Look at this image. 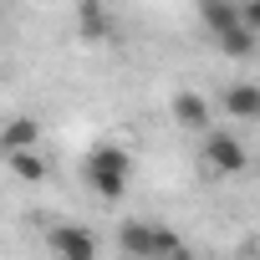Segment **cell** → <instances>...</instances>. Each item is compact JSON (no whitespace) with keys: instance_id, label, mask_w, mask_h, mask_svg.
<instances>
[{"instance_id":"obj_8","label":"cell","mask_w":260,"mask_h":260,"mask_svg":"<svg viewBox=\"0 0 260 260\" xmlns=\"http://www.w3.org/2000/svg\"><path fill=\"white\" fill-rule=\"evenodd\" d=\"M0 148H6V158L11 153H31V148H41V122L36 117H11L6 122V133H0Z\"/></svg>"},{"instance_id":"obj_4","label":"cell","mask_w":260,"mask_h":260,"mask_svg":"<svg viewBox=\"0 0 260 260\" xmlns=\"http://www.w3.org/2000/svg\"><path fill=\"white\" fill-rule=\"evenodd\" d=\"M46 245H51L56 260H97V235L82 230V224H51Z\"/></svg>"},{"instance_id":"obj_11","label":"cell","mask_w":260,"mask_h":260,"mask_svg":"<svg viewBox=\"0 0 260 260\" xmlns=\"http://www.w3.org/2000/svg\"><path fill=\"white\" fill-rule=\"evenodd\" d=\"M214 46H219L224 56H235V61H245V56H255V46H260V36H255L250 26H235V31H230V36H219Z\"/></svg>"},{"instance_id":"obj_7","label":"cell","mask_w":260,"mask_h":260,"mask_svg":"<svg viewBox=\"0 0 260 260\" xmlns=\"http://www.w3.org/2000/svg\"><path fill=\"white\" fill-rule=\"evenodd\" d=\"M199 21H204V31L219 41V36H230L235 26H245V16H240V0H199Z\"/></svg>"},{"instance_id":"obj_3","label":"cell","mask_w":260,"mask_h":260,"mask_svg":"<svg viewBox=\"0 0 260 260\" xmlns=\"http://www.w3.org/2000/svg\"><path fill=\"white\" fill-rule=\"evenodd\" d=\"M199 158H204V169L209 174H245V164H250V148L235 138V133H224V127H214V133H204V148H199Z\"/></svg>"},{"instance_id":"obj_9","label":"cell","mask_w":260,"mask_h":260,"mask_svg":"<svg viewBox=\"0 0 260 260\" xmlns=\"http://www.w3.org/2000/svg\"><path fill=\"white\" fill-rule=\"evenodd\" d=\"M77 31H82L87 41H102V36L112 31V21H107V6H102V0H77Z\"/></svg>"},{"instance_id":"obj_2","label":"cell","mask_w":260,"mask_h":260,"mask_svg":"<svg viewBox=\"0 0 260 260\" xmlns=\"http://www.w3.org/2000/svg\"><path fill=\"white\" fill-rule=\"evenodd\" d=\"M82 179L97 199H122L127 179H133V153H127L122 143H97L82 164Z\"/></svg>"},{"instance_id":"obj_6","label":"cell","mask_w":260,"mask_h":260,"mask_svg":"<svg viewBox=\"0 0 260 260\" xmlns=\"http://www.w3.org/2000/svg\"><path fill=\"white\" fill-rule=\"evenodd\" d=\"M219 107L240 122H260V82H230L219 92Z\"/></svg>"},{"instance_id":"obj_5","label":"cell","mask_w":260,"mask_h":260,"mask_svg":"<svg viewBox=\"0 0 260 260\" xmlns=\"http://www.w3.org/2000/svg\"><path fill=\"white\" fill-rule=\"evenodd\" d=\"M209 117H214V107L204 102V92H189V87H184V92H174V122H179V127H189V133H199V138H204V133H214Z\"/></svg>"},{"instance_id":"obj_12","label":"cell","mask_w":260,"mask_h":260,"mask_svg":"<svg viewBox=\"0 0 260 260\" xmlns=\"http://www.w3.org/2000/svg\"><path fill=\"white\" fill-rule=\"evenodd\" d=\"M240 16H245V26L260 36V0H240Z\"/></svg>"},{"instance_id":"obj_1","label":"cell","mask_w":260,"mask_h":260,"mask_svg":"<svg viewBox=\"0 0 260 260\" xmlns=\"http://www.w3.org/2000/svg\"><path fill=\"white\" fill-rule=\"evenodd\" d=\"M117 250L127 260H184V240L169 224H148V219H122L117 224Z\"/></svg>"},{"instance_id":"obj_10","label":"cell","mask_w":260,"mask_h":260,"mask_svg":"<svg viewBox=\"0 0 260 260\" xmlns=\"http://www.w3.org/2000/svg\"><path fill=\"white\" fill-rule=\"evenodd\" d=\"M6 164H11V174H16L21 184H41V179L51 174V164H46V153H41V148H31V153H11Z\"/></svg>"}]
</instances>
